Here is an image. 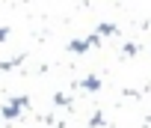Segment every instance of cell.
Returning <instances> with one entry per match:
<instances>
[{"instance_id": "obj_5", "label": "cell", "mask_w": 151, "mask_h": 128, "mask_svg": "<svg viewBox=\"0 0 151 128\" xmlns=\"http://www.w3.org/2000/svg\"><path fill=\"white\" fill-rule=\"evenodd\" d=\"M104 125H107V122H104V113H101V110H95V113H92V119H89V128H104Z\"/></svg>"}, {"instance_id": "obj_1", "label": "cell", "mask_w": 151, "mask_h": 128, "mask_svg": "<svg viewBox=\"0 0 151 128\" xmlns=\"http://www.w3.org/2000/svg\"><path fill=\"white\" fill-rule=\"evenodd\" d=\"M98 36H119V24H113V21H101V24H98Z\"/></svg>"}, {"instance_id": "obj_7", "label": "cell", "mask_w": 151, "mask_h": 128, "mask_svg": "<svg viewBox=\"0 0 151 128\" xmlns=\"http://www.w3.org/2000/svg\"><path fill=\"white\" fill-rule=\"evenodd\" d=\"M86 42H89V48H101V36H98V33H95V36H89Z\"/></svg>"}, {"instance_id": "obj_2", "label": "cell", "mask_w": 151, "mask_h": 128, "mask_svg": "<svg viewBox=\"0 0 151 128\" xmlns=\"http://www.w3.org/2000/svg\"><path fill=\"white\" fill-rule=\"evenodd\" d=\"M68 51H71V54H86V51H92V48H89L86 39H74V42H68Z\"/></svg>"}, {"instance_id": "obj_8", "label": "cell", "mask_w": 151, "mask_h": 128, "mask_svg": "<svg viewBox=\"0 0 151 128\" xmlns=\"http://www.w3.org/2000/svg\"><path fill=\"white\" fill-rule=\"evenodd\" d=\"M148 122H151V116H148Z\"/></svg>"}, {"instance_id": "obj_3", "label": "cell", "mask_w": 151, "mask_h": 128, "mask_svg": "<svg viewBox=\"0 0 151 128\" xmlns=\"http://www.w3.org/2000/svg\"><path fill=\"white\" fill-rule=\"evenodd\" d=\"M80 87H83L86 92H98V89H101V81H98L95 75H89V78H83V84H80Z\"/></svg>"}, {"instance_id": "obj_6", "label": "cell", "mask_w": 151, "mask_h": 128, "mask_svg": "<svg viewBox=\"0 0 151 128\" xmlns=\"http://www.w3.org/2000/svg\"><path fill=\"white\" fill-rule=\"evenodd\" d=\"M53 107H71V98L62 95V92H56V95H53Z\"/></svg>"}, {"instance_id": "obj_4", "label": "cell", "mask_w": 151, "mask_h": 128, "mask_svg": "<svg viewBox=\"0 0 151 128\" xmlns=\"http://www.w3.org/2000/svg\"><path fill=\"white\" fill-rule=\"evenodd\" d=\"M136 54H139V45L136 42H124L122 45V57H136Z\"/></svg>"}]
</instances>
